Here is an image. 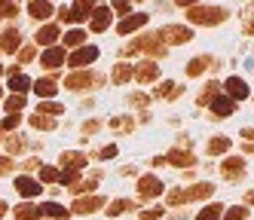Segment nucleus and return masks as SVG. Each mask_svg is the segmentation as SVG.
Here are the masks:
<instances>
[{"label":"nucleus","mask_w":254,"mask_h":220,"mask_svg":"<svg viewBox=\"0 0 254 220\" xmlns=\"http://www.w3.org/2000/svg\"><path fill=\"white\" fill-rule=\"evenodd\" d=\"M217 61L211 58V55H199V58H193L190 64H187V77H199L202 70H208V67H214Z\"/></svg>","instance_id":"nucleus-18"},{"label":"nucleus","mask_w":254,"mask_h":220,"mask_svg":"<svg viewBox=\"0 0 254 220\" xmlns=\"http://www.w3.org/2000/svg\"><path fill=\"white\" fill-rule=\"evenodd\" d=\"M242 138H248V141H254V128H245V132H242Z\"/></svg>","instance_id":"nucleus-52"},{"label":"nucleus","mask_w":254,"mask_h":220,"mask_svg":"<svg viewBox=\"0 0 254 220\" xmlns=\"http://www.w3.org/2000/svg\"><path fill=\"white\" fill-rule=\"evenodd\" d=\"M19 122H22V116H19V113H12V116H6V119H3V128L9 132V128H15Z\"/></svg>","instance_id":"nucleus-44"},{"label":"nucleus","mask_w":254,"mask_h":220,"mask_svg":"<svg viewBox=\"0 0 254 220\" xmlns=\"http://www.w3.org/2000/svg\"><path fill=\"white\" fill-rule=\"evenodd\" d=\"M40 64H43V67H59V64H64V46L46 49V52L40 55Z\"/></svg>","instance_id":"nucleus-15"},{"label":"nucleus","mask_w":254,"mask_h":220,"mask_svg":"<svg viewBox=\"0 0 254 220\" xmlns=\"http://www.w3.org/2000/svg\"><path fill=\"white\" fill-rule=\"evenodd\" d=\"M15 220H40V208L37 205H15Z\"/></svg>","instance_id":"nucleus-26"},{"label":"nucleus","mask_w":254,"mask_h":220,"mask_svg":"<svg viewBox=\"0 0 254 220\" xmlns=\"http://www.w3.org/2000/svg\"><path fill=\"white\" fill-rule=\"evenodd\" d=\"M28 12L34 18H49L52 15V3H46V0H34V3H28Z\"/></svg>","instance_id":"nucleus-27"},{"label":"nucleus","mask_w":254,"mask_h":220,"mask_svg":"<svg viewBox=\"0 0 254 220\" xmlns=\"http://www.w3.org/2000/svg\"><path fill=\"white\" fill-rule=\"evenodd\" d=\"M34 92H37V95L40 98H52V95H56V92H59V83L56 80H37V83H34Z\"/></svg>","instance_id":"nucleus-24"},{"label":"nucleus","mask_w":254,"mask_h":220,"mask_svg":"<svg viewBox=\"0 0 254 220\" xmlns=\"http://www.w3.org/2000/svg\"><path fill=\"white\" fill-rule=\"evenodd\" d=\"M132 6L129 3H114V12H120V15H126V12H129Z\"/></svg>","instance_id":"nucleus-49"},{"label":"nucleus","mask_w":254,"mask_h":220,"mask_svg":"<svg viewBox=\"0 0 254 220\" xmlns=\"http://www.w3.org/2000/svg\"><path fill=\"white\" fill-rule=\"evenodd\" d=\"M59 37H62V31H59L56 25H43V28L37 31V37H34V40H37V46H46V49H52Z\"/></svg>","instance_id":"nucleus-11"},{"label":"nucleus","mask_w":254,"mask_h":220,"mask_svg":"<svg viewBox=\"0 0 254 220\" xmlns=\"http://www.w3.org/2000/svg\"><path fill=\"white\" fill-rule=\"evenodd\" d=\"M221 208H224V205H208V208L199 211L196 220H221Z\"/></svg>","instance_id":"nucleus-34"},{"label":"nucleus","mask_w":254,"mask_h":220,"mask_svg":"<svg viewBox=\"0 0 254 220\" xmlns=\"http://www.w3.org/2000/svg\"><path fill=\"white\" fill-rule=\"evenodd\" d=\"M95 9V3H89V0H83V3H70V6H62V18L64 22H83V18H89V12Z\"/></svg>","instance_id":"nucleus-4"},{"label":"nucleus","mask_w":254,"mask_h":220,"mask_svg":"<svg viewBox=\"0 0 254 220\" xmlns=\"http://www.w3.org/2000/svg\"><path fill=\"white\" fill-rule=\"evenodd\" d=\"M245 174V162L242 159H227L224 162V177L227 180H236V177H242Z\"/></svg>","instance_id":"nucleus-21"},{"label":"nucleus","mask_w":254,"mask_h":220,"mask_svg":"<svg viewBox=\"0 0 254 220\" xmlns=\"http://www.w3.org/2000/svg\"><path fill=\"white\" fill-rule=\"evenodd\" d=\"M9 89H12V95H25V92L31 89V80L12 67V70H9Z\"/></svg>","instance_id":"nucleus-17"},{"label":"nucleus","mask_w":254,"mask_h":220,"mask_svg":"<svg viewBox=\"0 0 254 220\" xmlns=\"http://www.w3.org/2000/svg\"><path fill=\"white\" fill-rule=\"evenodd\" d=\"M245 217H248V208H230L224 214V220H245Z\"/></svg>","instance_id":"nucleus-41"},{"label":"nucleus","mask_w":254,"mask_h":220,"mask_svg":"<svg viewBox=\"0 0 254 220\" xmlns=\"http://www.w3.org/2000/svg\"><path fill=\"white\" fill-rule=\"evenodd\" d=\"M230 150V138H211L208 141V153L211 156H221V153H227Z\"/></svg>","instance_id":"nucleus-28"},{"label":"nucleus","mask_w":254,"mask_h":220,"mask_svg":"<svg viewBox=\"0 0 254 220\" xmlns=\"http://www.w3.org/2000/svg\"><path fill=\"white\" fill-rule=\"evenodd\" d=\"M211 98H217V83H208V89L199 95V104H208Z\"/></svg>","instance_id":"nucleus-40"},{"label":"nucleus","mask_w":254,"mask_h":220,"mask_svg":"<svg viewBox=\"0 0 254 220\" xmlns=\"http://www.w3.org/2000/svg\"><path fill=\"white\" fill-rule=\"evenodd\" d=\"M123 52L126 55H132V52H150L153 58H159V55H166V43H162L156 34H150V37H138V40H132Z\"/></svg>","instance_id":"nucleus-2"},{"label":"nucleus","mask_w":254,"mask_h":220,"mask_svg":"<svg viewBox=\"0 0 254 220\" xmlns=\"http://www.w3.org/2000/svg\"><path fill=\"white\" fill-rule=\"evenodd\" d=\"M126 80H132V64H117L114 67V83H126Z\"/></svg>","instance_id":"nucleus-29"},{"label":"nucleus","mask_w":254,"mask_h":220,"mask_svg":"<svg viewBox=\"0 0 254 220\" xmlns=\"http://www.w3.org/2000/svg\"><path fill=\"white\" fill-rule=\"evenodd\" d=\"M31 125H34V128H46V132H49V128H56V119H52V116H43V113H34V116H31Z\"/></svg>","instance_id":"nucleus-30"},{"label":"nucleus","mask_w":254,"mask_h":220,"mask_svg":"<svg viewBox=\"0 0 254 220\" xmlns=\"http://www.w3.org/2000/svg\"><path fill=\"white\" fill-rule=\"evenodd\" d=\"M92 83H95V73L80 70V73H70V77L64 80V89H74V92H80V89H89Z\"/></svg>","instance_id":"nucleus-8"},{"label":"nucleus","mask_w":254,"mask_h":220,"mask_svg":"<svg viewBox=\"0 0 254 220\" xmlns=\"http://www.w3.org/2000/svg\"><path fill=\"white\" fill-rule=\"evenodd\" d=\"M129 101H132V104H138V107H144V104H147V98H144V95H132Z\"/></svg>","instance_id":"nucleus-51"},{"label":"nucleus","mask_w":254,"mask_h":220,"mask_svg":"<svg viewBox=\"0 0 254 220\" xmlns=\"http://www.w3.org/2000/svg\"><path fill=\"white\" fill-rule=\"evenodd\" d=\"M101 205H104L101 196H80V199L74 202V211H77V214H92V211H98Z\"/></svg>","instance_id":"nucleus-12"},{"label":"nucleus","mask_w":254,"mask_h":220,"mask_svg":"<svg viewBox=\"0 0 254 220\" xmlns=\"http://www.w3.org/2000/svg\"><path fill=\"white\" fill-rule=\"evenodd\" d=\"M62 110H64V107H62V104H56V101H43V104H40V113H43V116H52V119H56Z\"/></svg>","instance_id":"nucleus-35"},{"label":"nucleus","mask_w":254,"mask_h":220,"mask_svg":"<svg viewBox=\"0 0 254 220\" xmlns=\"http://www.w3.org/2000/svg\"><path fill=\"white\" fill-rule=\"evenodd\" d=\"M22 107H25V95H12V98H6V110H9V116H12V113H19Z\"/></svg>","instance_id":"nucleus-37"},{"label":"nucleus","mask_w":254,"mask_h":220,"mask_svg":"<svg viewBox=\"0 0 254 220\" xmlns=\"http://www.w3.org/2000/svg\"><path fill=\"white\" fill-rule=\"evenodd\" d=\"M129 208H132V202H126V199H117V202H111V208H107V214H111V217H117V214L129 211Z\"/></svg>","instance_id":"nucleus-36"},{"label":"nucleus","mask_w":254,"mask_h":220,"mask_svg":"<svg viewBox=\"0 0 254 220\" xmlns=\"http://www.w3.org/2000/svg\"><path fill=\"white\" fill-rule=\"evenodd\" d=\"M132 77H135L138 83H153V80L159 77V64H156V61H141L138 67H132Z\"/></svg>","instance_id":"nucleus-6"},{"label":"nucleus","mask_w":254,"mask_h":220,"mask_svg":"<svg viewBox=\"0 0 254 220\" xmlns=\"http://www.w3.org/2000/svg\"><path fill=\"white\" fill-rule=\"evenodd\" d=\"M86 162H89V156H86V153H77V150L62 153V171H80Z\"/></svg>","instance_id":"nucleus-10"},{"label":"nucleus","mask_w":254,"mask_h":220,"mask_svg":"<svg viewBox=\"0 0 254 220\" xmlns=\"http://www.w3.org/2000/svg\"><path fill=\"white\" fill-rule=\"evenodd\" d=\"M184 202H187V199H184V190H172V193H169V205H172V208H175V205H184Z\"/></svg>","instance_id":"nucleus-42"},{"label":"nucleus","mask_w":254,"mask_h":220,"mask_svg":"<svg viewBox=\"0 0 254 220\" xmlns=\"http://www.w3.org/2000/svg\"><path fill=\"white\" fill-rule=\"evenodd\" d=\"M245 31H248V34H254V18H251V22L245 25Z\"/></svg>","instance_id":"nucleus-54"},{"label":"nucleus","mask_w":254,"mask_h":220,"mask_svg":"<svg viewBox=\"0 0 254 220\" xmlns=\"http://www.w3.org/2000/svg\"><path fill=\"white\" fill-rule=\"evenodd\" d=\"M111 128H114V132H132V128H135V119H129V116L111 119Z\"/></svg>","instance_id":"nucleus-33"},{"label":"nucleus","mask_w":254,"mask_h":220,"mask_svg":"<svg viewBox=\"0 0 254 220\" xmlns=\"http://www.w3.org/2000/svg\"><path fill=\"white\" fill-rule=\"evenodd\" d=\"M95 128H98V122H95V119H92V122H86V125H83V132H86V138H89V135H92V132H95Z\"/></svg>","instance_id":"nucleus-50"},{"label":"nucleus","mask_w":254,"mask_h":220,"mask_svg":"<svg viewBox=\"0 0 254 220\" xmlns=\"http://www.w3.org/2000/svg\"><path fill=\"white\" fill-rule=\"evenodd\" d=\"M227 98H233V101H242V98H248V86H245V80H239V77H230V80H227Z\"/></svg>","instance_id":"nucleus-16"},{"label":"nucleus","mask_w":254,"mask_h":220,"mask_svg":"<svg viewBox=\"0 0 254 220\" xmlns=\"http://www.w3.org/2000/svg\"><path fill=\"white\" fill-rule=\"evenodd\" d=\"M95 180H98V174H95L92 180H80V183H74V187H70V190H74V193L80 196V193H86V190H95V187H98Z\"/></svg>","instance_id":"nucleus-39"},{"label":"nucleus","mask_w":254,"mask_h":220,"mask_svg":"<svg viewBox=\"0 0 254 220\" xmlns=\"http://www.w3.org/2000/svg\"><path fill=\"white\" fill-rule=\"evenodd\" d=\"M15 168V159H9V156H0V174H9Z\"/></svg>","instance_id":"nucleus-43"},{"label":"nucleus","mask_w":254,"mask_h":220,"mask_svg":"<svg viewBox=\"0 0 254 220\" xmlns=\"http://www.w3.org/2000/svg\"><path fill=\"white\" fill-rule=\"evenodd\" d=\"M6 214V202H0V217H3Z\"/></svg>","instance_id":"nucleus-55"},{"label":"nucleus","mask_w":254,"mask_h":220,"mask_svg":"<svg viewBox=\"0 0 254 220\" xmlns=\"http://www.w3.org/2000/svg\"><path fill=\"white\" fill-rule=\"evenodd\" d=\"M0 73H3V67H0Z\"/></svg>","instance_id":"nucleus-57"},{"label":"nucleus","mask_w":254,"mask_h":220,"mask_svg":"<svg viewBox=\"0 0 254 220\" xmlns=\"http://www.w3.org/2000/svg\"><path fill=\"white\" fill-rule=\"evenodd\" d=\"M175 220H184V217H175Z\"/></svg>","instance_id":"nucleus-56"},{"label":"nucleus","mask_w":254,"mask_h":220,"mask_svg":"<svg viewBox=\"0 0 254 220\" xmlns=\"http://www.w3.org/2000/svg\"><path fill=\"white\" fill-rule=\"evenodd\" d=\"M159 217H162V208H156V211H144L138 220H159Z\"/></svg>","instance_id":"nucleus-46"},{"label":"nucleus","mask_w":254,"mask_h":220,"mask_svg":"<svg viewBox=\"0 0 254 220\" xmlns=\"http://www.w3.org/2000/svg\"><path fill=\"white\" fill-rule=\"evenodd\" d=\"M172 86H175V83H162V86H156V89H153V95H156V98H169V95L178 98V95H181V89H172Z\"/></svg>","instance_id":"nucleus-31"},{"label":"nucleus","mask_w":254,"mask_h":220,"mask_svg":"<svg viewBox=\"0 0 254 220\" xmlns=\"http://www.w3.org/2000/svg\"><path fill=\"white\" fill-rule=\"evenodd\" d=\"M147 25V12H138V15H126L123 22H120V34H132V31H138V28H144Z\"/></svg>","instance_id":"nucleus-14"},{"label":"nucleus","mask_w":254,"mask_h":220,"mask_svg":"<svg viewBox=\"0 0 254 220\" xmlns=\"http://www.w3.org/2000/svg\"><path fill=\"white\" fill-rule=\"evenodd\" d=\"M95 58H98V49H95V46H80V49L67 58V64H70V67H89Z\"/></svg>","instance_id":"nucleus-5"},{"label":"nucleus","mask_w":254,"mask_h":220,"mask_svg":"<svg viewBox=\"0 0 254 220\" xmlns=\"http://www.w3.org/2000/svg\"><path fill=\"white\" fill-rule=\"evenodd\" d=\"M98 156H101V159H114V156H117V147H114V144H111V147H104Z\"/></svg>","instance_id":"nucleus-48"},{"label":"nucleus","mask_w":254,"mask_h":220,"mask_svg":"<svg viewBox=\"0 0 254 220\" xmlns=\"http://www.w3.org/2000/svg\"><path fill=\"white\" fill-rule=\"evenodd\" d=\"M162 193V183L153 177V174H144L141 180H138V196L141 199H156Z\"/></svg>","instance_id":"nucleus-7"},{"label":"nucleus","mask_w":254,"mask_h":220,"mask_svg":"<svg viewBox=\"0 0 254 220\" xmlns=\"http://www.w3.org/2000/svg\"><path fill=\"white\" fill-rule=\"evenodd\" d=\"M156 37H159L162 43H190L193 40V31L184 28V25H166Z\"/></svg>","instance_id":"nucleus-3"},{"label":"nucleus","mask_w":254,"mask_h":220,"mask_svg":"<svg viewBox=\"0 0 254 220\" xmlns=\"http://www.w3.org/2000/svg\"><path fill=\"white\" fill-rule=\"evenodd\" d=\"M214 193V183H196V187H190V190H184V199L190 202V199H205V196H211Z\"/></svg>","instance_id":"nucleus-25"},{"label":"nucleus","mask_w":254,"mask_h":220,"mask_svg":"<svg viewBox=\"0 0 254 220\" xmlns=\"http://www.w3.org/2000/svg\"><path fill=\"white\" fill-rule=\"evenodd\" d=\"M245 202H248V205H254V190H251V193L245 196Z\"/></svg>","instance_id":"nucleus-53"},{"label":"nucleus","mask_w":254,"mask_h":220,"mask_svg":"<svg viewBox=\"0 0 254 220\" xmlns=\"http://www.w3.org/2000/svg\"><path fill=\"white\" fill-rule=\"evenodd\" d=\"M22 46V34L19 28H6L3 34H0V52H15Z\"/></svg>","instance_id":"nucleus-9"},{"label":"nucleus","mask_w":254,"mask_h":220,"mask_svg":"<svg viewBox=\"0 0 254 220\" xmlns=\"http://www.w3.org/2000/svg\"><path fill=\"white\" fill-rule=\"evenodd\" d=\"M227 15L230 12L224 6H190L187 9V18L193 25H221Z\"/></svg>","instance_id":"nucleus-1"},{"label":"nucleus","mask_w":254,"mask_h":220,"mask_svg":"<svg viewBox=\"0 0 254 220\" xmlns=\"http://www.w3.org/2000/svg\"><path fill=\"white\" fill-rule=\"evenodd\" d=\"M19 61H22V64H28V61H34V49H31V46L19 52Z\"/></svg>","instance_id":"nucleus-45"},{"label":"nucleus","mask_w":254,"mask_h":220,"mask_svg":"<svg viewBox=\"0 0 254 220\" xmlns=\"http://www.w3.org/2000/svg\"><path fill=\"white\" fill-rule=\"evenodd\" d=\"M40 187H43V183H37V180H34V177H28V174H19V177H15V190H19L22 196H40Z\"/></svg>","instance_id":"nucleus-13"},{"label":"nucleus","mask_w":254,"mask_h":220,"mask_svg":"<svg viewBox=\"0 0 254 220\" xmlns=\"http://www.w3.org/2000/svg\"><path fill=\"white\" fill-rule=\"evenodd\" d=\"M40 180H43V183H56V180H59V168H49V165H43V168H40Z\"/></svg>","instance_id":"nucleus-38"},{"label":"nucleus","mask_w":254,"mask_h":220,"mask_svg":"<svg viewBox=\"0 0 254 220\" xmlns=\"http://www.w3.org/2000/svg\"><path fill=\"white\" fill-rule=\"evenodd\" d=\"M9 150H12V153L25 150V141H22V138H12V141H9Z\"/></svg>","instance_id":"nucleus-47"},{"label":"nucleus","mask_w":254,"mask_h":220,"mask_svg":"<svg viewBox=\"0 0 254 220\" xmlns=\"http://www.w3.org/2000/svg\"><path fill=\"white\" fill-rule=\"evenodd\" d=\"M37 208H40V214H49L52 220H67V208H62L59 202H43Z\"/></svg>","instance_id":"nucleus-23"},{"label":"nucleus","mask_w":254,"mask_h":220,"mask_svg":"<svg viewBox=\"0 0 254 220\" xmlns=\"http://www.w3.org/2000/svg\"><path fill=\"white\" fill-rule=\"evenodd\" d=\"M83 40H86V34L80 28H74V31L64 34V46H83Z\"/></svg>","instance_id":"nucleus-32"},{"label":"nucleus","mask_w":254,"mask_h":220,"mask_svg":"<svg viewBox=\"0 0 254 220\" xmlns=\"http://www.w3.org/2000/svg\"><path fill=\"white\" fill-rule=\"evenodd\" d=\"M211 110H214V116H230L236 110V101L233 98H211Z\"/></svg>","instance_id":"nucleus-22"},{"label":"nucleus","mask_w":254,"mask_h":220,"mask_svg":"<svg viewBox=\"0 0 254 220\" xmlns=\"http://www.w3.org/2000/svg\"><path fill=\"white\" fill-rule=\"evenodd\" d=\"M166 162L178 165V168H190V165H193L196 159H193V153H190V150H187V153H184V150H172V153L166 156Z\"/></svg>","instance_id":"nucleus-20"},{"label":"nucleus","mask_w":254,"mask_h":220,"mask_svg":"<svg viewBox=\"0 0 254 220\" xmlns=\"http://www.w3.org/2000/svg\"><path fill=\"white\" fill-rule=\"evenodd\" d=\"M107 25H111V6H95L92 9V31H104Z\"/></svg>","instance_id":"nucleus-19"}]
</instances>
